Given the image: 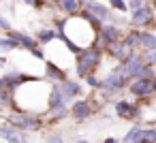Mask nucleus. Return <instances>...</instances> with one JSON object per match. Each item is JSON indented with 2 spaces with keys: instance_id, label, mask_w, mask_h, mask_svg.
<instances>
[{
  "instance_id": "nucleus-1",
  "label": "nucleus",
  "mask_w": 156,
  "mask_h": 143,
  "mask_svg": "<svg viewBox=\"0 0 156 143\" xmlns=\"http://www.w3.org/2000/svg\"><path fill=\"white\" fill-rule=\"evenodd\" d=\"M130 79L126 77L122 64H115L103 79H101V85H98V94L103 96V100H111L115 98L118 94H122L126 88H128Z\"/></svg>"
},
{
  "instance_id": "nucleus-2",
  "label": "nucleus",
  "mask_w": 156,
  "mask_h": 143,
  "mask_svg": "<svg viewBox=\"0 0 156 143\" xmlns=\"http://www.w3.org/2000/svg\"><path fill=\"white\" fill-rule=\"evenodd\" d=\"M101 58H103V51L94 45L90 47H83L77 56H75V73L77 77H88V75H94L96 66L101 64Z\"/></svg>"
},
{
  "instance_id": "nucleus-3",
  "label": "nucleus",
  "mask_w": 156,
  "mask_h": 143,
  "mask_svg": "<svg viewBox=\"0 0 156 143\" xmlns=\"http://www.w3.org/2000/svg\"><path fill=\"white\" fill-rule=\"evenodd\" d=\"M9 124L17 130H41L43 128V120L37 113H22L15 111L9 115Z\"/></svg>"
},
{
  "instance_id": "nucleus-4",
  "label": "nucleus",
  "mask_w": 156,
  "mask_h": 143,
  "mask_svg": "<svg viewBox=\"0 0 156 143\" xmlns=\"http://www.w3.org/2000/svg\"><path fill=\"white\" fill-rule=\"evenodd\" d=\"M115 115L120 120H126V122H139L141 120V107L128 98H118L115 100Z\"/></svg>"
},
{
  "instance_id": "nucleus-5",
  "label": "nucleus",
  "mask_w": 156,
  "mask_h": 143,
  "mask_svg": "<svg viewBox=\"0 0 156 143\" xmlns=\"http://www.w3.org/2000/svg\"><path fill=\"white\" fill-rule=\"evenodd\" d=\"M128 94L133 96V98H137V100H143V98H152V96H156V92H154V85H152V79H133L130 83H128Z\"/></svg>"
},
{
  "instance_id": "nucleus-6",
  "label": "nucleus",
  "mask_w": 156,
  "mask_h": 143,
  "mask_svg": "<svg viewBox=\"0 0 156 143\" xmlns=\"http://www.w3.org/2000/svg\"><path fill=\"white\" fill-rule=\"evenodd\" d=\"M71 117L75 120V122H86V120H90L96 111H94V105L88 100V98H75L73 103H71Z\"/></svg>"
},
{
  "instance_id": "nucleus-7",
  "label": "nucleus",
  "mask_w": 156,
  "mask_h": 143,
  "mask_svg": "<svg viewBox=\"0 0 156 143\" xmlns=\"http://www.w3.org/2000/svg\"><path fill=\"white\" fill-rule=\"evenodd\" d=\"M152 24H154V9H152V7L143 5L141 9L133 11V15H130V28L143 30V28H147V26H152Z\"/></svg>"
},
{
  "instance_id": "nucleus-8",
  "label": "nucleus",
  "mask_w": 156,
  "mask_h": 143,
  "mask_svg": "<svg viewBox=\"0 0 156 143\" xmlns=\"http://www.w3.org/2000/svg\"><path fill=\"white\" fill-rule=\"evenodd\" d=\"M79 7H83V11H88V13H92L94 17H98L103 24L105 22H113V13H111V9H107L105 5H101V2H96V0H79Z\"/></svg>"
},
{
  "instance_id": "nucleus-9",
  "label": "nucleus",
  "mask_w": 156,
  "mask_h": 143,
  "mask_svg": "<svg viewBox=\"0 0 156 143\" xmlns=\"http://www.w3.org/2000/svg\"><path fill=\"white\" fill-rule=\"evenodd\" d=\"M147 64H145V60H143V56H133L128 62H124L122 64V68H124V73H126V77L133 81V79H139L141 77V73H143V68H145Z\"/></svg>"
},
{
  "instance_id": "nucleus-10",
  "label": "nucleus",
  "mask_w": 156,
  "mask_h": 143,
  "mask_svg": "<svg viewBox=\"0 0 156 143\" xmlns=\"http://www.w3.org/2000/svg\"><path fill=\"white\" fill-rule=\"evenodd\" d=\"M58 85H60V90H62L66 103H71V100H75V98H81V94H83L81 83L75 81V79H64V81H60Z\"/></svg>"
},
{
  "instance_id": "nucleus-11",
  "label": "nucleus",
  "mask_w": 156,
  "mask_h": 143,
  "mask_svg": "<svg viewBox=\"0 0 156 143\" xmlns=\"http://www.w3.org/2000/svg\"><path fill=\"white\" fill-rule=\"evenodd\" d=\"M0 137H2L5 141H9V143H26L28 141L26 134L22 130L13 128L11 124H0Z\"/></svg>"
},
{
  "instance_id": "nucleus-12",
  "label": "nucleus",
  "mask_w": 156,
  "mask_h": 143,
  "mask_svg": "<svg viewBox=\"0 0 156 143\" xmlns=\"http://www.w3.org/2000/svg\"><path fill=\"white\" fill-rule=\"evenodd\" d=\"M62 105H69V103H66V98H64L60 85L54 83V85L49 88V94H47V111H51V109H56V107H62Z\"/></svg>"
},
{
  "instance_id": "nucleus-13",
  "label": "nucleus",
  "mask_w": 156,
  "mask_h": 143,
  "mask_svg": "<svg viewBox=\"0 0 156 143\" xmlns=\"http://www.w3.org/2000/svg\"><path fill=\"white\" fill-rule=\"evenodd\" d=\"M9 39H13L17 45L26 47L28 51H34V49L39 47V41L32 39V37H28V34H24V32H15V30H11V32H9Z\"/></svg>"
},
{
  "instance_id": "nucleus-14",
  "label": "nucleus",
  "mask_w": 156,
  "mask_h": 143,
  "mask_svg": "<svg viewBox=\"0 0 156 143\" xmlns=\"http://www.w3.org/2000/svg\"><path fill=\"white\" fill-rule=\"evenodd\" d=\"M45 77H49L51 81H56V83H60V81H64V79H69L66 77V73L56 64V62H45Z\"/></svg>"
},
{
  "instance_id": "nucleus-15",
  "label": "nucleus",
  "mask_w": 156,
  "mask_h": 143,
  "mask_svg": "<svg viewBox=\"0 0 156 143\" xmlns=\"http://www.w3.org/2000/svg\"><path fill=\"white\" fill-rule=\"evenodd\" d=\"M122 41L128 45V47H133L135 51H139L141 49V30H135V28H130L124 37H122Z\"/></svg>"
},
{
  "instance_id": "nucleus-16",
  "label": "nucleus",
  "mask_w": 156,
  "mask_h": 143,
  "mask_svg": "<svg viewBox=\"0 0 156 143\" xmlns=\"http://www.w3.org/2000/svg\"><path fill=\"white\" fill-rule=\"evenodd\" d=\"M156 49V34L150 30H141V51H152Z\"/></svg>"
},
{
  "instance_id": "nucleus-17",
  "label": "nucleus",
  "mask_w": 156,
  "mask_h": 143,
  "mask_svg": "<svg viewBox=\"0 0 156 143\" xmlns=\"http://www.w3.org/2000/svg\"><path fill=\"white\" fill-rule=\"evenodd\" d=\"M58 9L69 15H75L79 11V0H58Z\"/></svg>"
},
{
  "instance_id": "nucleus-18",
  "label": "nucleus",
  "mask_w": 156,
  "mask_h": 143,
  "mask_svg": "<svg viewBox=\"0 0 156 143\" xmlns=\"http://www.w3.org/2000/svg\"><path fill=\"white\" fill-rule=\"evenodd\" d=\"M141 130H143V126H141V124H135L133 128H128V132L122 137V141H120V143H137V139H139Z\"/></svg>"
},
{
  "instance_id": "nucleus-19",
  "label": "nucleus",
  "mask_w": 156,
  "mask_h": 143,
  "mask_svg": "<svg viewBox=\"0 0 156 143\" xmlns=\"http://www.w3.org/2000/svg\"><path fill=\"white\" fill-rule=\"evenodd\" d=\"M71 115V109L66 107V105H62V107H56V109H51L49 111V117L56 122V120H64V117H69Z\"/></svg>"
},
{
  "instance_id": "nucleus-20",
  "label": "nucleus",
  "mask_w": 156,
  "mask_h": 143,
  "mask_svg": "<svg viewBox=\"0 0 156 143\" xmlns=\"http://www.w3.org/2000/svg\"><path fill=\"white\" fill-rule=\"evenodd\" d=\"M58 37V32H54V30H39V34H37V41L39 43H43V45H47V43H51L54 39Z\"/></svg>"
},
{
  "instance_id": "nucleus-21",
  "label": "nucleus",
  "mask_w": 156,
  "mask_h": 143,
  "mask_svg": "<svg viewBox=\"0 0 156 143\" xmlns=\"http://www.w3.org/2000/svg\"><path fill=\"white\" fill-rule=\"evenodd\" d=\"M109 7L115 9V11H120V13H126V11H128L126 0H109Z\"/></svg>"
},
{
  "instance_id": "nucleus-22",
  "label": "nucleus",
  "mask_w": 156,
  "mask_h": 143,
  "mask_svg": "<svg viewBox=\"0 0 156 143\" xmlns=\"http://www.w3.org/2000/svg\"><path fill=\"white\" fill-rule=\"evenodd\" d=\"M141 56H143V60H145V64H147V66L156 68V49H152V51H145V54H141Z\"/></svg>"
},
{
  "instance_id": "nucleus-23",
  "label": "nucleus",
  "mask_w": 156,
  "mask_h": 143,
  "mask_svg": "<svg viewBox=\"0 0 156 143\" xmlns=\"http://www.w3.org/2000/svg\"><path fill=\"white\" fill-rule=\"evenodd\" d=\"M145 5V0H126V7H128V11L133 13V11H137V9H141Z\"/></svg>"
},
{
  "instance_id": "nucleus-24",
  "label": "nucleus",
  "mask_w": 156,
  "mask_h": 143,
  "mask_svg": "<svg viewBox=\"0 0 156 143\" xmlns=\"http://www.w3.org/2000/svg\"><path fill=\"white\" fill-rule=\"evenodd\" d=\"M83 81H86L90 88H94V90H98V85H101V79H98L96 75H88V77H83Z\"/></svg>"
},
{
  "instance_id": "nucleus-25",
  "label": "nucleus",
  "mask_w": 156,
  "mask_h": 143,
  "mask_svg": "<svg viewBox=\"0 0 156 143\" xmlns=\"http://www.w3.org/2000/svg\"><path fill=\"white\" fill-rule=\"evenodd\" d=\"M15 47H20L13 39H0V49H15Z\"/></svg>"
},
{
  "instance_id": "nucleus-26",
  "label": "nucleus",
  "mask_w": 156,
  "mask_h": 143,
  "mask_svg": "<svg viewBox=\"0 0 156 143\" xmlns=\"http://www.w3.org/2000/svg\"><path fill=\"white\" fill-rule=\"evenodd\" d=\"M47 143H64V139H62L60 134H56V132H54V134H49V137H47Z\"/></svg>"
},
{
  "instance_id": "nucleus-27",
  "label": "nucleus",
  "mask_w": 156,
  "mask_h": 143,
  "mask_svg": "<svg viewBox=\"0 0 156 143\" xmlns=\"http://www.w3.org/2000/svg\"><path fill=\"white\" fill-rule=\"evenodd\" d=\"M0 28H2V30H7V32H11V24H9L5 17H0Z\"/></svg>"
},
{
  "instance_id": "nucleus-28",
  "label": "nucleus",
  "mask_w": 156,
  "mask_h": 143,
  "mask_svg": "<svg viewBox=\"0 0 156 143\" xmlns=\"http://www.w3.org/2000/svg\"><path fill=\"white\" fill-rule=\"evenodd\" d=\"M24 2H28V5H37V7H43L41 0H24Z\"/></svg>"
},
{
  "instance_id": "nucleus-29",
  "label": "nucleus",
  "mask_w": 156,
  "mask_h": 143,
  "mask_svg": "<svg viewBox=\"0 0 156 143\" xmlns=\"http://www.w3.org/2000/svg\"><path fill=\"white\" fill-rule=\"evenodd\" d=\"M103 143H120V139H115V137H107Z\"/></svg>"
},
{
  "instance_id": "nucleus-30",
  "label": "nucleus",
  "mask_w": 156,
  "mask_h": 143,
  "mask_svg": "<svg viewBox=\"0 0 156 143\" xmlns=\"http://www.w3.org/2000/svg\"><path fill=\"white\" fill-rule=\"evenodd\" d=\"M152 85H154V92H156V75L152 77Z\"/></svg>"
},
{
  "instance_id": "nucleus-31",
  "label": "nucleus",
  "mask_w": 156,
  "mask_h": 143,
  "mask_svg": "<svg viewBox=\"0 0 156 143\" xmlns=\"http://www.w3.org/2000/svg\"><path fill=\"white\" fill-rule=\"evenodd\" d=\"M7 64V58H0V66H5Z\"/></svg>"
},
{
  "instance_id": "nucleus-32",
  "label": "nucleus",
  "mask_w": 156,
  "mask_h": 143,
  "mask_svg": "<svg viewBox=\"0 0 156 143\" xmlns=\"http://www.w3.org/2000/svg\"><path fill=\"white\" fill-rule=\"evenodd\" d=\"M75 143H90V141H86V139H79V141H75Z\"/></svg>"
},
{
  "instance_id": "nucleus-33",
  "label": "nucleus",
  "mask_w": 156,
  "mask_h": 143,
  "mask_svg": "<svg viewBox=\"0 0 156 143\" xmlns=\"http://www.w3.org/2000/svg\"><path fill=\"white\" fill-rule=\"evenodd\" d=\"M154 5H156V0H154Z\"/></svg>"
}]
</instances>
